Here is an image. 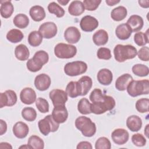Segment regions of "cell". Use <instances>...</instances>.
Wrapping results in <instances>:
<instances>
[{"label":"cell","mask_w":149,"mask_h":149,"mask_svg":"<svg viewBox=\"0 0 149 149\" xmlns=\"http://www.w3.org/2000/svg\"><path fill=\"white\" fill-rule=\"evenodd\" d=\"M48 10L49 13L54 14L58 17H62L65 15V10L55 2H52L48 5Z\"/></svg>","instance_id":"obj_39"},{"label":"cell","mask_w":149,"mask_h":149,"mask_svg":"<svg viewBox=\"0 0 149 149\" xmlns=\"http://www.w3.org/2000/svg\"><path fill=\"white\" fill-rule=\"evenodd\" d=\"M127 11L125 7L119 6L112 10L111 13V18L116 22L123 20L127 16Z\"/></svg>","instance_id":"obj_31"},{"label":"cell","mask_w":149,"mask_h":149,"mask_svg":"<svg viewBox=\"0 0 149 149\" xmlns=\"http://www.w3.org/2000/svg\"><path fill=\"white\" fill-rule=\"evenodd\" d=\"M51 80L50 77L45 73L37 75L34 79V85L40 91H45L50 87Z\"/></svg>","instance_id":"obj_14"},{"label":"cell","mask_w":149,"mask_h":149,"mask_svg":"<svg viewBox=\"0 0 149 149\" xmlns=\"http://www.w3.org/2000/svg\"><path fill=\"white\" fill-rule=\"evenodd\" d=\"M49 97L54 107L65 105L68 101V95L66 91L61 89H54L49 92Z\"/></svg>","instance_id":"obj_9"},{"label":"cell","mask_w":149,"mask_h":149,"mask_svg":"<svg viewBox=\"0 0 149 149\" xmlns=\"http://www.w3.org/2000/svg\"><path fill=\"white\" fill-rule=\"evenodd\" d=\"M132 143L137 147H143L146 144V138L140 133H136L133 134L132 136Z\"/></svg>","instance_id":"obj_47"},{"label":"cell","mask_w":149,"mask_h":149,"mask_svg":"<svg viewBox=\"0 0 149 149\" xmlns=\"http://www.w3.org/2000/svg\"><path fill=\"white\" fill-rule=\"evenodd\" d=\"M15 55L16 58L21 61L28 59L30 52L26 45L24 44H19L17 45L15 49Z\"/></svg>","instance_id":"obj_30"},{"label":"cell","mask_w":149,"mask_h":149,"mask_svg":"<svg viewBox=\"0 0 149 149\" xmlns=\"http://www.w3.org/2000/svg\"><path fill=\"white\" fill-rule=\"evenodd\" d=\"M24 37L23 33L19 29H13L9 30L6 34L7 40L12 43L20 42Z\"/></svg>","instance_id":"obj_32"},{"label":"cell","mask_w":149,"mask_h":149,"mask_svg":"<svg viewBox=\"0 0 149 149\" xmlns=\"http://www.w3.org/2000/svg\"><path fill=\"white\" fill-rule=\"evenodd\" d=\"M132 72L135 75L137 76L144 77L147 76L148 74L149 69L146 65L139 63L133 66Z\"/></svg>","instance_id":"obj_38"},{"label":"cell","mask_w":149,"mask_h":149,"mask_svg":"<svg viewBox=\"0 0 149 149\" xmlns=\"http://www.w3.org/2000/svg\"><path fill=\"white\" fill-rule=\"evenodd\" d=\"M133 80L132 76L129 73H125L120 76L115 81V87L119 91H125L129 84Z\"/></svg>","instance_id":"obj_22"},{"label":"cell","mask_w":149,"mask_h":149,"mask_svg":"<svg viewBox=\"0 0 149 149\" xmlns=\"http://www.w3.org/2000/svg\"><path fill=\"white\" fill-rule=\"evenodd\" d=\"M126 23L130 27L132 32H137L142 29L144 26L143 18L137 15H133L129 17Z\"/></svg>","instance_id":"obj_19"},{"label":"cell","mask_w":149,"mask_h":149,"mask_svg":"<svg viewBox=\"0 0 149 149\" xmlns=\"http://www.w3.org/2000/svg\"><path fill=\"white\" fill-rule=\"evenodd\" d=\"M138 58L143 61L147 62L149 60V48L148 47H143L137 52Z\"/></svg>","instance_id":"obj_48"},{"label":"cell","mask_w":149,"mask_h":149,"mask_svg":"<svg viewBox=\"0 0 149 149\" xmlns=\"http://www.w3.org/2000/svg\"><path fill=\"white\" fill-rule=\"evenodd\" d=\"M37 95L35 91L30 87L23 88L20 93V98L21 101L26 105H30L34 103L36 100Z\"/></svg>","instance_id":"obj_17"},{"label":"cell","mask_w":149,"mask_h":149,"mask_svg":"<svg viewBox=\"0 0 149 149\" xmlns=\"http://www.w3.org/2000/svg\"><path fill=\"white\" fill-rule=\"evenodd\" d=\"M149 100L148 98H140L136 101V108L140 113H146L148 112Z\"/></svg>","instance_id":"obj_41"},{"label":"cell","mask_w":149,"mask_h":149,"mask_svg":"<svg viewBox=\"0 0 149 149\" xmlns=\"http://www.w3.org/2000/svg\"><path fill=\"white\" fill-rule=\"evenodd\" d=\"M38 126L41 133L47 136L50 132L57 131L59 124L54 119L52 115H48L44 119L38 121Z\"/></svg>","instance_id":"obj_7"},{"label":"cell","mask_w":149,"mask_h":149,"mask_svg":"<svg viewBox=\"0 0 149 149\" xmlns=\"http://www.w3.org/2000/svg\"><path fill=\"white\" fill-rule=\"evenodd\" d=\"M52 116L54 119L58 123H63L68 119V112L65 105H59L54 107L52 112Z\"/></svg>","instance_id":"obj_15"},{"label":"cell","mask_w":149,"mask_h":149,"mask_svg":"<svg viewBox=\"0 0 149 149\" xmlns=\"http://www.w3.org/2000/svg\"><path fill=\"white\" fill-rule=\"evenodd\" d=\"M97 56L100 59L109 60L112 57L111 50L108 48L101 47L97 52Z\"/></svg>","instance_id":"obj_45"},{"label":"cell","mask_w":149,"mask_h":149,"mask_svg":"<svg viewBox=\"0 0 149 149\" xmlns=\"http://www.w3.org/2000/svg\"><path fill=\"white\" fill-rule=\"evenodd\" d=\"M66 93L70 98H76L81 95V91L77 81H71L66 86Z\"/></svg>","instance_id":"obj_29"},{"label":"cell","mask_w":149,"mask_h":149,"mask_svg":"<svg viewBox=\"0 0 149 149\" xmlns=\"http://www.w3.org/2000/svg\"><path fill=\"white\" fill-rule=\"evenodd\" d=\"M19 148H31V147L27 144V145H24L19 147Z\"/></svg>","instance_id":"obj_56"},{"label":"cell","mask_w":149,"mask_h":149,"mask_svg":"<svg viewBox=\"0 0 149 149\" xmlns=\"http://www.w3.org/2000/svg\"><path fill=\"white\" fill-rule=\"evenodd\" d=\"M139 4L143 8H148L149 7V1H139Z\"/></svg>","instance_id":"obj_51"},{"label":"cell","mask_w":149,"mask_h":149,"mask_svg":"<svg viewBox=\"0 0 149 149\" xmlns=\"http://www.w3.org/2000/svg\"><path fill=\"white\" fill-rule=\"evenodd\" d=\"M22 116L26 120L33 122L36 119L37 112L32 107H25L22 111Z\"/></svg>","instance_id":"obj_40"},{"label":"cell","mask_w":149,"mask_h":149,"mask_svg":"<svg viewBox=\"0 0 149 149\" xmlns=\"http://www.w3.org/2000/svg\"><path fill=\"white\" fill-rule=\"evenodd\" d=\"M48 54L45 51L40 50L36 52L33 57L27 61L26 66L29 71L36 72L39 71L43 65L48 62Z\"/></svg>","instance_id":"obj_2"},{"label":"cell","mask_w":149,"mask_h":149,"mask_svg":"<svg viewBox=\"0 0 149 149\" xmlns=\"http://www.w3.org/2000/svg\"><path fill=\"white\" fill-rule=\"evenodd\" d=\"M81 29L86 32H91L98 26V21L94 17L86 15L83 17L80 22Z\"/></svg>","instance_id":"obj_12"},{"label":"cell","mask_w":149,"mask_h":149,"mask_svg":"<svg viewBox=\"0 0 149 149\" xmlns=\"http://www.w3.org/2000/svg\"><path fill=\"white\" fill-rule=\"evenodd\" d=\"M127 92L129 95L135 97L149 93V81L147 79L141 80H132L128 85Z\"/></svg>","instance_id":"obj_4"},{"label":"cell","mask_w":149,"mask_h":149,"mask_svg":"<svg viewBox=\"0 0 149 149\" xmlns=\"http://www.w3.org/2000/svg\"><path fill=\"white\" fill-rule=\"evenodd\" d=\"M75 126L79 130L82 134L87 137L93 136L96 132V125L90 118L81 116L76 118Z\"/></svg>","instance_id":"obj_3"},{"label":"cell","mask_w":149,"mask_h":149,"mask_svg":"<svg viewBox=\"0 0 149 149\" xmlns=\"http://www.w3.org/2000/svg\"><path fill=\"white\" fill-rule=\"evenodd\" d=\"M115 59L119 62H123L127 59L136 57L137 51L135 47L132 45L118 44L113 49Z\"/></svg>","instance_id":"obj_1"},{"label":"cell","mask_w":149,"mask_h":149,"mask_svg":"<svg viewBox=\"0 0 149 149\" xmlns=\"http://www.w3.org/2000/svg\"><path fill=\"white\" fill-rule=\"evenodd\" d=\"M148 126H149V125L147 124L144 129V133L147 136V137H148Z\"/></svg>","instance_id":"obj_55"},{"label":"cell","mask_w":149,"mask_h":149,"mask_svg":"<svg viewBox=\"0 0 149 149\" xmlns=\"http://www.w3.org/2000/svg\"><path fill=\"white\" fill-rule=\"evenodd\" d=\"M134 42L139 46H144L148 42V30L146 33L138 32L134 36Z\"/></svg>","instance_id":"obj_37"},{"label":"cell","mask_w":149,"mask_h":149,"mask_svg":"<svg viewBox=\"0 0 149 149\" xmlns=\"http://www.w3.org/2000/svg\"><path fill=\"white\" fill-rule=\"evenodd\" d=\"M36 106L41 113H46L49 111L48 102L44 98L39 97L36 100Z\"/></svg>","instance_id":"obj_43"},{"label":"cell","mask_w":149,"mask_h":149,"mask_svg":"<svg viewBox=\"0 0 149 149\" xmlns=\"http://www.w3.org/2000/svg\"><path fill=\"white\" fill-rule=\"evenodd\" d=\"M111 138L115 144L118 145H123L128 141L129 134L126 130L118 128L115 129L112 132Z\"/></svg>","instance_id":"obj_13"},{"label":"cell","mask_w":149,"mask_h":149,"mask_svg":"<svg viewBox=\"0 0 149 149\" xmlns=\"http://www.w3.org/2000/svg\"><path fill=\"white\" fill-rule=\"evenodd\" d=\"M17 95L11 90H8L0 94V108L4 107H12L17 102Z\"/></svg>","instance_id":"obj_10"},{"label":"cell","mask_w":149,"mask_h":149,"mask_svg":"<svg viewBox=\"0 0 149 149\" xmlns=\"http://www.w3.org/2000/svg\"><path fill=\"white\" fill-rule=\"evenodd\" d=\"M14 11L13 6L10 1H1L0 12L2 17L7 19L10 17Z\"/></svg>","instance_id":"obj_28"},{"label":"cell","mask_w":149,"mask_h":149,"mask_svg":"<svg viewBox=\"0 0 149 149\" xmlns=\"http://www.w3.org/2000/svg\"><path fill=\"white\" fill-rule=\"evenodd\" d=\"M87 69V65L83 61H77L67 63L64 66V72L69 76H77L84 73Z\"/></svg>","instance_id":"obj_8"},{"label":"cell","mask_w":149,"mask_h":149,"mask_svg":"<svg viewBox=\"0 0 149 149\" xmlns=\"http://www.w3.org/2000/svg\"><path fill=\"white\" fill-rule=\"evenodd\" d=\"M69 1H65V0H58V2L59 3L62 5H66L68 3H69Z\"/></svg>","instance_id":"obj_54"},{"label":"cell","mask_w":149,"mask_h":149,"mask_svg":"<svg viewBox=\"0 0 149 149\" xmlns=\"http://www.w3.org/2000/svg\"><path fill=\"white\" fill-rule=\"evenodd\" d=\"M43 37L38 31H33L28 36V42L32 47L39 46L42 41Z\"/></svg>","instance_id":"obj_34"},{"label":"cell","mask_w":149,"mask_h":149,"mask_svg":"<svg viewBox=\"0 0 149 149\" xmlns=\"http://www.w3.org/2000/svg\"><path fill=\"white\" fill-rule=\"evenodd\" d=\"M111 148V143L109 140L105 137H101L95 141V149H110Z\"/></svg>","instance_id":"obj_42"},{"label":"cell","mask_w":149,"mask_h":149,"mask_svg":"<svg viewBox=\"0 0 149 149\" xmlns=\"http://www.w3.org/2000/svg\"><path fill=\"white\" fill-rule=\"evenodd\" d=\"M27 144L33 149H43L44 147V141L36 135H32L29 138Z\"/></svg>","instance_id":"obj_36"},{"label":"cell","mask_w":149,"mask_h":149,"mask_svg":"<svg viewBox=\"0 0 149 149\" xmlns=\"http://www.w3.org/2000/svg\"><path fill=\"white\" fill-rule=\"evenodd\" d=\"M97 79L100 84L104 86H108L112 81L113 74L110 70L104 68L98 71Z\"/></svg>","instance_id":"obj_20"},{"label":"cell","mask_w":149,"mask_h":149,"mask_svg":"<svg viewBox=\"0 0 149 149\" xmlns=\"http://www.w3.org/2000/svg\"><path fill=\"white\" fill-rule=\"evenodd\" d=\"M81 91V96L86 95L93 86V81L90 77L88 76H82L78 81Z\"/></svg>","instance_id":"obj_25"},{"label":"cell","mask_w":149,"mask_h":149,"mask_svg":"<svg viewBox=\"0 0 149 149\" xmlns=\"http://www.w3.org/2000/svg\"><path fill=\"white\" fill-rule=\"evenodd\" d=\"M93 41L96 45H104L108 41V34L105 30L100 29L93 34Z\"/></svg>","instance_id":"obj_27"},{"label":"cell","mask_w":149,"mask_h":149,"mask_svg":"<svg viewBox=\"0 0 149 149\" xmlns=\"http://www.w3.org/2000/svg\"><path fill=\"white\" fill-rule=\"evenodd\" d=\"M38 31L41 34L43 38L49 39L56 36L58 29L55 23L51 22H47L41 24Z\"/></svg>","instance_id":"obj_11"},{"label":"cell","mask_w":149,"mask_h":149,"mask_svg":"<svg viewBox=\"0 0 149 149\" xmlns=\"http://www.w3.org/2000/svg\"><path fill=\"white\" fill-rule=\"evenodd\" d=\"M13 133L18 139L25 138L29 132V128L27 125L23 122H17L13 126Z\"/></svg>","instance_id":"obj_18"},{"label":"cell","mask_w":149,"mask_h":149,"mask_svg":"<svg viewBox=\"0 0 149 149\" xmlns=\"http://www.w3.org/2000/svg\"><path fill=\"white\" fill-rule=\"evenodd\" d=\"M104 96L105 95L103 94L101 90L99 88H95L91 91L89 98L92 102H96L103 101Z\"/></svg>","instance_id":"obj_44"},{"label":"cell","mask_w":149,"mask_h":149,"mask_svg":"<svg viewBox=\"0 0 149 149\" xmlns=\"http://www.w3.org/2000/svg\"><path fill=\"white\" fill-rule=\"evenodd\" d=\"M84 10L85 8L84 4L83 2L80 1H72L68 7V12L72 16H80L84 12Z\"/></svg>","instance_id":"obj_26"},{"label":"cell","mask_w":149,"mask_h":149,"mask_svg":"<svg viewBox=\"0 0 149 149\" xmlns=\"http://www.w3.org/2000/svg\"><path fill=\"white\" fill-rule=\"evenodd\" d=\"M126 126L132 132H138L142 126V120L137 115H131L126 120Z\"/></svg>","instance_id":"obj_23"},{"label":"cell","mask_w":149,"mask_h":149,"mask_svg":"<svg viewBox=\"0 0 149 149\" xmlns=\"http://www.w3.org/2000/svg\"><path fill=\"white\" fill-rule=\"evenodd\" d=\"M0 148H8V149H12V146L6 142H2L0 143Z\"/></svg>","instance_id":"obj_52"},{"label":"cell","mask_w":149,"mask_h":149,"mask_svg":"<svg viewBox=\"0 0 149 149\" xmlns=\"http://www.w3.org/2000/svg\"><path fill=\"white\" fill-rule=\"evenodd\" d=\"M13 23L19 29H24L29 24V19L25 14L19 13L14 17Z\"/></svg>","instance_id":"obj_33"},{"label":"cell","mask_w":149,"mask_h":149,"mask_svg":"<svg viewBox=\"0 0 149 149\" xmlns=\"http://www.w3.org/2000/svg\"><path fill=\"white\" fill-rule=\"evenodd\" d=\"M132 31L127 23H122L117 26L115 29L116 37L121 40L128 39L132 35Z\"/></svg>","instance_id":"obj_21"},{"label":"cell","mask_w":149,"mask_h":149,"mask_svg":"<svg viewBox=\"0 0 149 149\" xmlns=\"http://www.w3.org/2000/svg\"><path fill=\"white\" fill-rule=\"evenodd\" d=\"M91 103L86 98H83L79 100L77 104V109L79 112L83 115H88L91 113Z\"/></svg>","instance_id":"obj_35"},{"label":"cell","mask_w":149,"mask_h":149,"mask_svg":"<svg viewBox=\"0 0 149 149\" xmlns=\"http://www.w3.org/2000/svg\"><path fill=\"white\" fill-rule=\"evenodd\" d=\"M76 148L77 149H83V148H87V149H91L93 148L91 144L88 141H81L78 143Z\"/></svg>","instance_id":"obj_49"},{"label":"cell","mask_w":149,"mask_h":149,"mask_svg":"<svg viewBox=\"0 0 149 149\" xmlns=\"http://www.w3.org/2000/svg\"><path fill=\"white\" fill-rule=\"evenodd\" d=\"M29 14L31 19L35 22H40L45 17V12L43 7L40 5H34L32 6L30 10Z\"/></svg>","instance_id":"obj_24"},{"label":"cell","mask_w":149,"mask_h":149,"mask_svg":"<svg viewBox=\"0 0 149 149\" xmlns=\"http://www.w3.org/2000/svg\"><path fill=\"white\" fill-rule=\"evenodd\" d=\"M64 38L69 44H76L80 40L81 34L77 27L70 26L65 30L64 32Z\"/></svg>","instance_id":"obj_16"},{"label":"cell","mask_w":149,"mask_h":149,"mask_svg":"<svg viewBox=\"0 0 149 149\" xmlns=\"http://www.w3.org/2000/svg\"><path fill=\"white\" fill-rule=\"evenodd\" d=\"M0 135H3L7 130V124L2 119H0Z\"/></svg>","instance_id":"obj_50"},{"label":"cell","mask_w":149,"mask_h":149,"mask_svg":"<svg viewBox=\"0 0 149 149\" xmlns=\"http://www.w3.org/2000/svg\"><path fill=\"white\" fill-rule=\"evenodd\" d=\"M105 2L109 6H114L115 5L118 3L120 2V1H116V0H106Z\"/></svg>","instance_id":"obj_53"},{"label":"cell","mask_w":149,"mask_h":149,"mask_svg":"<svg viewBox=\"0 0 149 149\" xmlns=\"http://www.w3.org/2000/svg\"><path fill=\"white\" fill-rule=\"evenodd\" d=\"M77 53L75 46L65 43H58L54 47V54L61 59H70L74 57Z\"/></svg>","instance_id":"obj_6"},{"label":"cell","mask_w":149,"mask_h":149,"mask_svg":"<svg viewBox=\"0 0 149 149\" xmlns=\"http://www.w3.org/2000/svg\"><path fill=\"white\" fill-rule=\"evenodd\" d=\"M101 2V0H84L83 2L85 9L89 11L96 10Z\"/></svg>","instance_id":"obj_46"},{"label":"cell","mask_w":149,"mask_h":149,"mask_svg":"<svg viewBox=\"0 0 149 149\" xmlns=\"http://www.w3.org/2000/svg\"><path fill=\"white\" fill-rule=\"evenodd\" d=\"M115 104V101L112 97L105 95L103 101L91 104V112L96 115H100L113 109Z\"/></svg>","instance_id":"obj_5"}]
</instances>
